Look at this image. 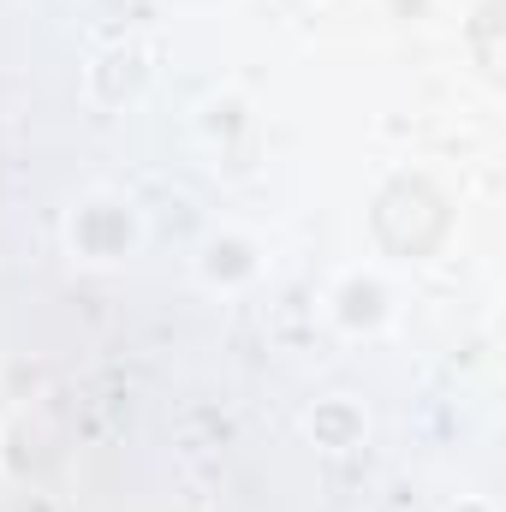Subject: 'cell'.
I'll return each mask as SVG.
<instances>
[{
    "instance_id": "cell-1",
    "label": "cell",
    "mask_w": 506,
    "mask_h": 512,
    "mask_svg": "<svg viewBox=\"0 0 506 512\" xmlns=\"http://www.w3.org/2000/svg\"><path fill=\"white\" fill-rule=\"evenodd\" d=\"M364 227H370V262H429L453 239V197L429 179V173H387L364 209Z\"/></svg>"
},
{
    "instance_id": "cell-2",
    "label": "cell",
    "mask_w": 506,
    "mask_h": 512,
    "mask_svg": "<svg viewBox=\"0 0 506 512\" xmlns=\"http://www.w3.org/2000/svg\"><path fill=\"white\" fill-rule=\"evenodd\" d=\"M60 245L78 268L108 274V268H126L131 256L149 245V221H143L137 197L114 191V185H90V191L72 197V209L60 221Z\"/></svg>"
},
{
    "instance_id": "cell-3",
    "label": "cell",
    "mask_w": 506,
    "mask_h": 512,
    "mask_svg": "<svg viewBox=\"0 0 506 512\" xmlns=\"http://www.w3.org/2000/svg\"><path fill=\"white\" fill-rule=\"evenodd\" d=\"M322 316L346 340H381L399 322V286H393L387 262H352V268H340L328 280V292H322Z\"/></svg>"
},
{
    "instance_id": "cell-4",
    "label": "cell",
    "mask_w": 506,
    "mask_h": 512,
    "mask_svg": "<svg viewBox=\"0 0 506 512\" xmlns=\"http://www.w3.org/2000/svg\"><path fill=\"white\" fill-rule=\"evenodd\" d=\"M191 274H197L203 292L239 298V292H251L256 280H262V245L245 227H215V233H203V245L191 256Z\"/></svg>"
},
{
    "instance_id": "cell-5",
    "label": "cell",
    "mask_w": 506,
    "mask_h": 512,
    "mask_svg": "<svg viewBox=\"0 0 506 512\" xmlns=\"http://www.w3.org/2000/svg\"><path fill=\"white\" fill-rule=\"evenodd\" d=\"M304 441H310L316 453H334V459L358 453V447L370 441V411H364V399H352V393H322V399L304 411Z\"/></svg>"
},
{
    "instance_id": "cell-6",
    "label": "cell",
    "mask_w": 506,
    "mask_h": 512,
    "mask_svg": "<svg viewBox=\"0 0 506 512\" xmlns=\"http://www.w3.org/2000/svg\"><path fill=\"white\" fill-rule=\"evenodd\" d=\"M120 84L114 90V102H108V114H126V108H137L143 96H149V84H155V60H149V48L143 42H108L90 66H84V90L90 84Z\"/></svg>"
},
{
    "instance_id": "cell-7",
    "label": "cell",
    "mask_w": 506,
    "mask_h": 512,
    "mask_svg": "<svg viewBox=\"0 0 506 512\" xmlns=\"http://www.w3.org/2000/svg\"><path fill=\"white\" fill-rule=\"evenodd\" d=\"M197 137H203V149L209 155H233V137H245L251 143L256 137V114L245 96H209L203 108H197Z\"/></svg>"
},
{
    "instance_id": "cell-8",
    "label": "cell",
    "mask_w": 506,
    "mask_h": 512,
    "mask_svg": "<svg viewBox=\"0 0 506 512\" xmlns=\"http://www.w3.org/2000/svg\"><path fill=\"white\" fill-rule=\"evenodd\" d=\"M471 36L483 42V72L495 78V60H501V54H495V0H483V12H477V24H471Z\"/></svg>"
},
{
    "instance_id": "cell-9",
    "label": "cell",
    "mask_w": 506,
    "mask_h": 512,
    "mask_svg": "<svg viewBox=\"0 0 506 512\" xmlns=\"http://www.w3.org/2000/svg\"><path fill=\"white\" fill-rule=\"evenodd\" d=\"M447 512H501V507H495V501H483V495H459Z\"/></svg>"
}]
</instances>
